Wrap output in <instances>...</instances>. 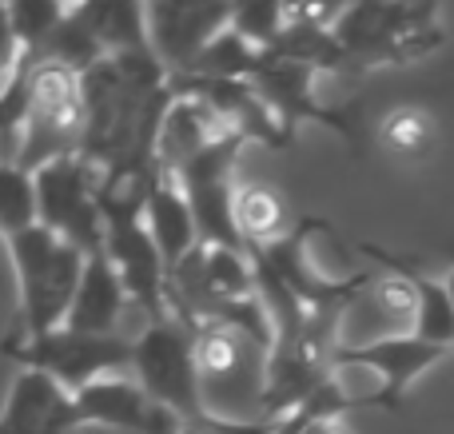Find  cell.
I'll use <instances>...</instances> for the list:
<instances>
[{"label": "cell", "instance_id": "obj_1", "mask_svg": "<svg viewBox=\"0 0 454 434\" xmlns=\"http://www.w3.org/2000/svg\"><path fill=\"white\" fill-rule=\"evenodd\" d=\"M331 36L343 52V72L363 76L439 52L447 32L439 24V0H395V4L355 0L335 20Z\"/></svg>", "mask_w": 454, "mask_h": 434}, {"label": "cell", "instance_id": "obj_2", "mask_svg": "<svg viewBox=\"0 0 454 434\" xmlns=\"http://www.w3.org/2000/svg\"><path fill=\"white\" fill-rule=\"evenodd\" d=\"M192 347H196V327L188 319H180L176 311L148 319V327L132 339L136 387L148 399H156L164 411H172L180 419V427H196L212 415Z\"/></svg>", "mask_w": 454, "mask_h": 434}, {"label": "cell", "instance_id": "obj_3", "mask_svg": "<svg viewBox=\"0 0 454 434\" xmlns=\"http://www.w3.org/2000/svg\"><path fill=\"white\" fill-rule=\"evenodd\" d=\"M4 247L16 271V291H20V315H16L12 335L28 339V335L60 327L72 295H76L84 255L72 244L56 239L52 231H44L40 223L16 231L12 239H4Z\"/></svg>", "mask_w": 454, "mask_h": 434}, {"label": "cell", "instance_id": "obj_4", "mask_svg": "<svg viewBox=\"0 0 454 434\" xmlns=\"http://www.w3.org/2000/svg\"><path fill=\"white\" fill-rule=\"evenodd\" d=\"M315 76L319 72L307 64L283 60L275 52H259L255 68L247 72V84L255 88V96L263 100V108L271 112V120L295 140L299 124H319L331 128L355 156L367 151V116H363V100L347 104H327L315 92Z\"/></svg>", "mask_w": 454, "mask_h": 434}, {"label": "cell", "instance_id": "obj_5", "mask_svg": "<svg viewBox=\"0 0 454 434\" xmlns=\"http://www.w3.org/2000/svg\"><path fill=\"white\" fill-rule=\"evenodd\" d=\"M0 355L12 359L20 371H40L64 387L68 395H76L80 387L108 375L132 371V339L124 331L116 335H92V331H72V327H52L40 335H8L0 339Z\"/></svg>", "mask_w": 454, "mask_h": 434}, {"label": "cell", "instance_id": "obj_6", "mask_svg": "<svg viewBox=\"0 0 454 434\" xmlns=\"http://www.w3.org/2000/svg\"><path fill=\"white\" fill-rule=\"evenodd\" d=\"M148 191V188H144ZM144 191L136 188H96L100 199V252L116 267L120 283H124L128 303L144 311L148 319L168 315L164 299V263L156 255L148 228H144Z\"/></svg>", "mask_w": 454, "mask_h": 434}, {"label": "cell", "instance_id": "obj_7", "mask_svg": "<svg viewBox=\"0 0 454 434\" xmlns=\"http://www.w3.org/2000/svg\"><path fill=\"white\" fill-rule=\"evenodd\" d=\"M24 60V56H20ZM20 151L12 164L24 172L52 164L60 156H76L80 148V84L76 72L52 60H28V104L20 124Z\"/></svg>", "mask_w": 454, "mask_h": 434}, {"label": "cell", "instance_id": "obj_8", "mask_svg": "<svg viewBox=\"0 0 454 434\" xmlns=\"http://www.w3.org/2000/svg\"><path fill=\"white\" fill-rule=\"evenodd\" d=\"M96 172L80 156H60L32 172V204L36 223L56 239L72 244L80 255L100 252V199Z\"/></svg>", "mask_w": 454, "mask_h": 434}, {"label": "cell", "instance_id": "obj_9", "mask_svg": "<svg viewBox=\"0 0 454 434\" xmlns=\"http://www.w3.org/2000/svg\"><path fill=\"white\" fill-rule=\"evenodd\" d=\"M450 351L434 347V343H423L415 335L399 331V335H379L371 343H359V347H347V343H335L331 351V371H367L371 379V403L375 411H399L403 399H407L411 383L423 371H431L434 363H442Z\"/></svg>", "mask_w": 454, "mask_h": 434}, {"label": "cell", "instance_id": "obj_10", "mask_svg": "<svg viewBox=\"0 0 454 434\" xmlns=\"http://www.w3.org/2000/svg\"><path fill=\"white\" fill-rule=\"evenodd\" d=\"M76 407L80 430L88 434H180V419L172 411L148 399L136 379L124 375H108V379H96L88 387H80L72 395Z\"/></svg>", "mask_w": 454, "mask_h": 434}, {"label": "cell", "instance_id": "obj_11", "mask_svg": "<svg viewBox=\"0 0 454 434\" xmlns=\"http://www.w3.org/2000/svg\"><path fill=\"white\" fill-rule=\"evenodd\" d=\"M144 20L160 68L176 76L227 24V0H144Z\"/></svg>", "mask_w": 454, "mask_h": 434}, {"label": "cell", "instance_id": "obj_12", "mask_svg": "<svg viewBox=\"0 0 454 434\" xmlns=\"http://www.w3.org/2000/svg\"><path fill=\"white\" fill-rule=\"evenodd\" d=\"M0 434H80L72 395L48 375L20 371L0 411Z\"/></svg>", "mask_w": 454, "mask_h": 434}, {"label": "cell", "instance_id": "obj_13", "mask_svg": "<svg viewBox=\"0 0 454 434\" xmlns=\"http://www.w3.org/2000/svg\"><path fill=\"white\" fill-rule=\"evenodd\" d=\"M72 20L92 36L100 56L112 60H156L144 20V0H76Z\"/></svg>", "mask_w": 454, "mask_h": 434}, {"label": "cell", "instance_id": "obj_14", "mask_svg": "<svg viewBox=\"0 0 454 434\" xmlns=\"http://www.w3.org/2000/svg\"><path fill=\"white\" fill-rule=\"evenodd\" d=\"M128 295L124 283H120L116 267L108 263L104 252L84 255V267H80L76 279V295L68 303V315H64V327L72 331H92V335H116L120 319H124Z\"/></svg>", "mask_w": 454, "mask_h": 434}, {"label": "cell", "instance_id": "obj_15", "mask_svg": "<svg viewBox=\"0 0 454 434\" xmlns=\"http://www.w3.org/2000/svg\"><path fill=\"white\" fill-rule=\"evenodd\" d=\"M144 228H148L152 244H156V255L164 263V279L188 260V252L200 244L196 223H192V212L184 204L180 188L168 172H156L144 191Z\"/></svg>", "mask_w": 454, "mask_h": 434}, {"label": "cell", "instance_id": "obj_16", "mask_svg": "<svg viewBox=\"0 0 454 434\" xmlns=\"http://www.w3.org/2000/svg\"><path fill=\"white\" fill-rule=\"evenodd\" d=\"M231 228L239 236L243 252L271 247L295 228L291 207L271 183H239L231 191Z\"/></svg>", "mask_w": 454, "mask_h": 434}, {"label": "cell", "instance_id": "obj_17", "mask_svg": "<svg viewBox=\"0 0 454 434\" xmlns=\"http://www.w3.org/2000/svg\"><path fill=\"white\" fill-rule=\"evenodd\" d=\"M379 140H383V148L391 151V156L415 164V159L431 156L434 140H439V124H434V116L427 108L403 104V108H395L391 116L379 124Z\"/></svg>", "mask_w": 454, "mask_h": 434}, {"label": "cell", "instance_id": "obj_18", "mask_svg": "<svg viewBox=\"0 0 454 434\" xmlns=\"http://www.w3.org/2000/svg\"><path fill=\"white\" fill-rule=\"evenodd\" d=\"M259 60V48H251L247 40H239L231 28L215 32L212 40H207L204 48H200L196 56H192V64L184 68V76H207V80H247V72L255 68ZM180 76V72H176Z\"/></svg>", "mask_w": 454, "mask_h": 434}, {"label": "cell", "instance_id": "obj_19", "mask_svg": "<svg viewBox=\"0 0 454 434\" xmlns=\"http://www.w3.org/2000/svg\"><path fill=\"white\" fill-rule=\"evenodd\" d=\"M263 52H275L283 60L307 64L315 72H343V52H339L331 28H307V24H283V32L271 40V48Z\"/></svg>", "mask_w": 454, "mask_h": 434}, {"label": "cell", "instance_id": "obj_20", "mask_svg": "<svg viewBox=\"0 0 454 434\" xmlns=\"http://www.w3.org/2000/svg\"><path fill=\"white\" fill-rule=\"evenodd\" d=\"M8 16V28H12V40L20 48V56H36V48L44 44L56 32V24L64 20L68 4L64 0H0Z\"/></svg>", "mask_w": 454, "mask_h": 434}, {"label": "cell", "instance_id": "obj_21", "mask_svg": "<svg viewBox=\"0 0 454 434\" xmlns=\"http://www.w3.org/2000/svg\"><path fill=\"white\" fill-rule=\"evenodd\" d=\"M283 0H227V28L251 48H271V40L283 32Z\"/></svg>", "mask_w": 454, "mask_h": 434}, {"label": "cell", "instance_id": "obj_22", "mask_svg": "<svg viewBox=\"0 0 454 434\" xmlns=\"http://www.w3.org/2000/svg\"><path fill=\"white\" fill-rule=\"evenodd\" d=\"M36 223L32 204V172L16 164H0V239H12L16 231Z\"/></svg>", "mask_w": 454, "mask_h": 434}, {"label": "cell", "instance_id": "obj_23", "mask_svg": "<svg viewBox=\"0 0 454 434\" xmlns=\"http://www.w3.org/2000/svg\"><path fill=\"white\" fill-rule=\"evenodd\" d=\"M355 0H283L287 24H307V28H335V20Z\"/></svg>", "mask_w": 454, "mask_h": 434}, {"label": "cell", "instance_id": "obj_24", "mask_svg": "<svg viewBox=\"0 0 454 434\" xmlns=\"http://www.w3.org/2000/svg\"><path fill=\"white\" fill-rule=\"evenodd\" d=\"M16 60H20V48H16L12 28H8V16H4V4H0V88H4L8 76L16 72Z\"/></svg>", "mask_w": 454, "mask_h": 434}, {"label": "cell", "instance_id": "obj_25", "mask_svg": "<svg viewBox=\"0 0 454 434\" xmlns=\"http://www.w3.org/2000/svg\"><path fill=\"white\" fill-rule=\"evenodd\" d=\"M299 434H343V427L339 422H311V427H303Z\"/></svg>", "mask_w": 454, "mask_h": 434}, {"label": "cell", "instance_id": "obj_26", "mask_svg": "<svg viewBox=\"0 0 454 434\" xmlns=\"http://www.w3.org/2000/svg\"><path fill=\"white\" fill-rule=\"evenodd\" d=\"M371 4H395V0H371Z\"/></svg>", "mask_w": 454, "mask_h": 434}, {"label": "cell", "instance_id": "obj_27", "mask_svg": "<svg viewBox=\"0 0 454 434\" xmlns=\"http://www.w3.org/2000/svg\"><path fill=\"white\" fill-rule=\"evenodd\" d=\"M64 4H76V0H64Z\"/></svg>", "mask_w": 454, "mask_h": 434}]
</instances>
